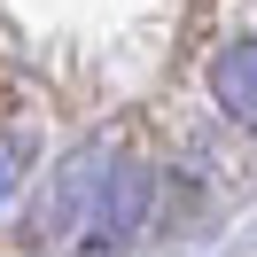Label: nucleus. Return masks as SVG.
Returning <instances> with one entry per match:
<instances>
[{"label": "nucleus", "instance_id": "7ed1b4c3", "mask_svg": "<svg viewBox=\"0 0 257 257\" xmlns=\"http://www.w3.org/2000/svg\"><path fill=\"white\" fill-rule=\"evenodd\" d=\"M210 101H218V117L226 125H241V133H257V32H234L218 55H210Z\"/></svg>", "mask_w": 257, "mask_h": 257}, {"label": "nucleus", "instance_id": "20e7f679", "mask_svg": "<svg viewBox=\"0 0 257 257\" xmlns=\"http://www.w3.org/2000/svg\"><path fill=\"white\" fill-rule=\"evenodd\" d=\"M32 172H39V133L32 125H0V210L24 195Z\"/></svg>", "mask_w": 257, "mask_h": 257}, {"label": "nucleus", "instance_id": "f03ea898", "mask_svg": "<svg viewBox=\"0 0 257 257\" xmlns=\"http://www.w3.org/2000/svg\"><path fill=\"white\" fill-rule=\"evenodd\" d=\"M148 195H156L148 164H141V156H117L109 187H101V210H94V226H86L78 249H94V257H101V249H133L141 226H148Z\"/></svg>", "mask_w": 257, "mask_h": 257}, {"label": "nucleus", "instance_id": "f257e3e1", "mask_svg": "<svg viewBox=\"0 0 257 257\" xmlns=\"http://www.w3.org/2000/svg\"><path fill=\"white\" fill-rule=\"evenodd\" d=\"M109 172H117V148H109V141L70 148V156L55 164V179H47V203H39L32 234H39V241H86V226H94V210H101Z\"/></svg>", "mask_w": 257, "mask_h": 257}]
</instances>
